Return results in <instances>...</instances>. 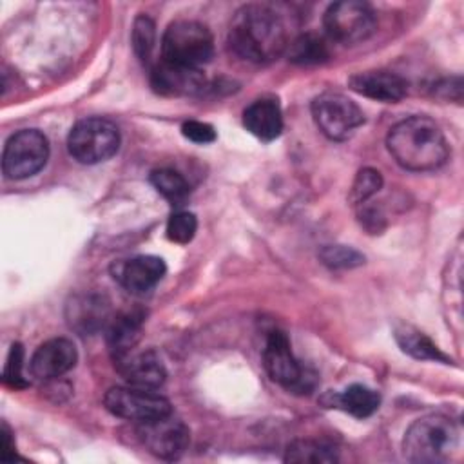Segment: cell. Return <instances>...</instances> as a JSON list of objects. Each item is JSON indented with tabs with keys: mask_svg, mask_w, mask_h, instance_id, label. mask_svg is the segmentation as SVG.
Instances as JSON below:
<instances>
[{
	"mask_svg": "<svg viewBox=\"0 0 464 464\" xmlns=\"http://www.w3.org/2000/svg\"><path fill=\"white\" fill-rule=\"evenodd\" d=\"M228 44L237 56L248 62H270L288 47L286 27L272 7L248 4L236 11L228 29Z\"/></svg>",
	"mask_w": 464,
	"mask_h": 464,
	"instance_id": "6da1fadb",
	"label": "cell"
},
{
	"mask_svg": "<svg viewBox=\"0 0 464 464\" xmlns=\"http://www.w3.org/2000/svg\"><path fill=\"white\" fill-rule=\"evenodd\" d=\"M386 145L393 160L406 170L424 172L442 167L450 145L442 129L428 116H411L388 132Z\"/></svg>",
	"mask_w": 464,
	"mask_h": 464,
	"instance_id": "7a4b0ae2",
	"label": "cell"
},
{
	"mask_svg": "<svg viewBox=\"0 0 464 464\" xmlns=\"http://www.w3.org/2000/svg\"><path fill=\"white\" fill-rule=\"evenodd\" d=\"M459 430L453 420L440 413L424 415L410 424L402 440L406 460L415 464L446 462L457 450Z\"/></svg>",
	"mask_w": 464,
	"mask_h": 464,
	"instance_id": "3957f363",
	"label": "cell"
},
{
	"mask_svg": "<svg viewBox=\"0 0 464 464\" xmlns=\"http://www.w3.org/2000/svg\"><path fill=\"white\" fill-rule=\"evenodd\" d=\"M161 54L169 63L199 69L214 54L212 33L201 22L176 20L163 33Z\"/></svg>",
	"mask_w": 464,
	"mask_h": 464,
	"instance_id": "277c9868",
	"label": "cell"
},
{
	"mask_svg": "<svg viewBox=\"0 0 464 464\" xmlns=\"http://www.w3.org/2000/svg\"><path fill=\"white\" fill-rule=\"evenodd\" d=\"M265 368L270 379L292 393L308 395L317 386V373L303 366L292 353L290 341L285 332H270L263 350Z\"/></svg>",
	"mask_w": 464,
	"mask_h": 464,
	"instance_id": "5b68a950",
	"label": "cell"
},
{
	"mask_svg": "<svg viewBox=\"0 0 464 464\" xmlns=\"http://www.w3.org/2000/svg\"><path fill=\"white\" fill-rule=\"evenodd\" d=\"M69 154L83 163L96 165L112 158L120 149V130L105 118H85L72 125L67 138Z\"/></svg>",
	"mask_w": 464,
	"mask_h": 464,
	"instance_id": "8992f818",
	"label": "cell"
},
{
	"mask_svg": "<svg viewBox=\"0 0 464 464\" xmlns=\"http://www.w3.org/2000/svg\"><path fill=\"white\" fill-rule=\"evenodd\" d=\"M323 25L332 40L344 45H353L373 34L377 27V14L366 2L343 0L326 9Z\"/></svg>",
	"mask_w": 464,
	"mask_h": 464,
	"instance_id": "52a82bcc",
	"label": "cell"
},
{
	"mask_svg": "<svg viewBox=\"0 0 464 464\" xmlns=\"http://www.w3.org/2000/svg\"><path fill=\"white\" fill-rule=\"evenodd\" d=\"M49 158V141L36 129L13 134L2 152V170L9 179H25L40 172Z\"/></svg>",
	"mask_w": 464,
	"mask_h": 464,
	"instance_id": "ba28073f",
	"label": "cell"
},
{
	"mask_svg": "<svg viewBox=\"0 0 464 464\" xmlns=\"http://www.w3.org/2000/svg\"><path fill=\"white\" fill-rule=\"evenodd\" d=\"M105 408L121 419L134 420L138 424L156 420L172 413L169 399L154 390L138 386H114L103 397Z\"/></svg>",
	"mask_w": 464,
	"mask_h": 464,
	"instance_id": "9c48e42d",
	"label": "cell"
},
{
	"mask_svg": "<svg viewBox=\"0 0 464 464\" xmlns=\"http://www.w3.org/2000/svg\"><path fill=\"white\" fill-rule=\"evenodd\" d=\"M312 116L319 130L335 141L350 138L364 123L361 107L341 92H323L312 102Z\"/></svg>",
	"mask_w": 464,
	"mask_h": 464,
	"instance_id": "30bf717a",
	"label": "cell"
},
{
	"mask_svg": "<svg viewBox=\"0 0 464 464\" xmlns=\"http://www.w3.org/2000/svg\"><path fill=\"white\" fill-rule=\"evenodd\" d=\"M138 437L143 446L156 457L174 460L183 455L188 446L190 431L185 422L178 420L170 415L141 422L138 426Z\"/></svg>",
	"mask_w": 464,
	"mask_h": 464,
	"instance_id": "8fae6325",
	"label": "cell"
},
{
	"mask_svg": "<svg viewBox=\"0 0 464 464\" xmlns=\"http://www.w3.org/2000/svg\"><path fill=\"white\" fill-rule=\"evenodd\" d=\"M76 359L78 353L74 343L65 337H54L36 348L29 361V370L33 377L51 381L67 373L76 364Z\"/></svg>",
	"mask_w": 464,
	"mask_h": 464,
	"instance_id": "7c38bea8",
	"label": "cell"
},
{
	"mask_svg": "<svg viewBox=\"0 0 464 464\" xmlns=\"http://www.w3.org/2000/svg\"><path fill=\"white\" fill-rule=\"evenodd\" d=\"M150 85L156 92L165 96H192L203 91L205 76L199 69L161 60L150 72Z\"/></svg>",
	"mask_w": 464,
	"mask_h": 464,
	"instance_id": "4fadbf2b",
	"label": "cell"
},
{
	"mask_svg": "<svg viewBox=\"0 0 464 464\" xmlns=\"http://www.w3.org/2000/svg\"><path fill=\"white\" fill-rule=\"evenodd\" d=\"M114 364L121 373V377L130 386H138V388L158 390L167 377L161 359L152 350H145V352L132 350L130 353L116 359Z\"/></svg>",
	"mask_w": 464,
	"mask_h": 464,
	"instance_id": "5bb4252c",
	"label": "cell"
},
{
	"mask_svg": "<svg viewBox=\"0 0 464 464\" xmlns=\"http://www.w3.org/2000/svg\"><path fill=\"white\" fill-rule=\"evenodd\" d=\"M167 266L165 261L158 256H136L120 265L114 277L121 283V286L134 294L143 295L149 294L165 276Z\"/></svg>",
	"mask_w": 464,
	"mask_h": 464,
	"instance_id": "9a60e30c",
	"label": "cell"
},
{
	"mask_svg": "<svg viewBox=\"0 0 464 464\" xmlns=\"http://www.w3.org/2000/svg\"><path fill=\"white\" fill-rule=\"evenodd\" d=\"M67 323L78 334H94L111 323V306L103 295L80 294L67 304Z\"/></svg>",
	"mask_w": 464,
	"mask_h": 464,
	"instance_id": "2e32d148",
	"label": "cell"
},
{
	"mask_svg": "<svg viewBox=\"0 0 464 464\" xmlns=\"http://www.w3.org/2000/svg\"><path fill=\"white\" fill-rule=\"evenodd\" d=\"M350 87L372 100L393 103L406 96L408 82L390 71H364L350 78Z\"/></svg>",
	"mask_w": 464,
	"mask_h": 464,
	"instance_id": "e0dca14e",
	"label": "cell"
},
{
	"mask_svg": "<svg viewBox=\"0 0 464 464\" xmlns=\"http://www.w3.org/2000/svg\"><path fill=\"white\" fill-rule=\"evenodd\" d=\"M243 123L248 132L263 141L276 140L283 130L281 107L272 98H261L250 103L243 112Z\"/></svg>",
	"mask_w": 464,
	"mask_h": 464,
	"instance_id": "ac0fdd59",
	"label": "cell"
},
{
	"mask_svg": "<svg viewBox=\"0 0 464 464\" xmlns=\"http://www.w3.org/2000/svg\"><path fill=\"white\" fill-rule=\"evenodd\" d=\"M141 315L136 312L120 314L107 324V346L112 361L130 353L141 337Z\"/></svg>",
	"mask_w": 464,
	"mask_h": 464,
	"instance_id": "d6986e66",
	"label": "cell"
},
{
	"mask_svg": "<svg viewBox=\"0 0 464 464\" xmlns=\"http://www.w3.org/2000/svg\"><path fill=\"white\" fill-rule=\"evenodd\" d=\"M328 397V406L341 408L343 411L359 419L373 415L381 404V395L364 384H352L344 392L330 393Z\"/></svg>",
	"mask_w": 464,
	"mask_h": 464,
	"instance_id": "ffe728a7",
	"label": "cell"
},
{
	"mask_svg": "<svg viewBox=\"0 0 464 464\" xmlns=\"http://www.w3.org/2000/svg\"><path fill=\"white\" fill-rule=\"evenodd\" d=\"M395 341L404 353H408L415 359L442 361V362L450 361L426 334H422L419 328H415L411 324L395 326Z\"/></svg>",
	"mask_w": 464,
	"mask_h": 464,
	"instance_id": "44dd1931",
	"label": "cell"
},
{
	"mask_svg": "<svg viewBox=\"0 0 464 464\" xmlns=\"http://www.w3.org/2000/svg\"><path fill=\"white\" fill-rule=\"evenodd\" d=\"M286 462H337L339 455L335 446L324 440L314 439H297L286 446L285 453Z\"/></svg>",
	"mask_w": 464,
	"mask_h": 464,
	"instance_id": "7402d4cb",
	"label": "cell"
},
{
	"mask_svg": "<svg viewBox=\"0 0 464 464\" xmlns=\"http://www.w3.org/2000/svg\"><path fill=\"white\" fill-rule=\"evenodd\" d=\"M288 60L299 65H310V63H321L330 56L326 42L314 33H304L297 36L292 44L286 47Z\"/></svg>",
	"mask_w": 464,
	"mask_h": 464,
	"instance_id": "603a6c76",
	"label": "cell"
},
{
	"mask_svg": "<svg viewBox=\"0 0 464 464\" xmlns=\"http://www.w3.org/2000/svg\"><path fill=\"white\" fill-rule=\"evenodd\" d=\"M150 183L167 201H170V205H176V207L183 205L187 201V198L190 196V187H188L187 179L172 169L152 170Z\"/></svg>",
	"mask_w": 464,
	"mask_h": 464,
	"instance_id": "cb8c5ba5",
	"label": "cell"
},
{
	"mask_svg": "<svg viewBox=\"0 0 464 464\" xmlns=\"http://www.w3.org/2000/svg\"><path fill=\"white\" fill-rule=\"evenodd\" d=\"M319 259L330 268H355L364 263L361 252L344 245H324L319 250Z\"/></svg>",
	"mask_w": 464,
	"mask_h": 464,
	"instance_id": "d4e9b609",
	"label": "cell"
},
{
	"mask_svg": "<svg viewBox=\"0 0 464 464\" xmlns=\"http://www.w3.org/2000/svg\"><path fill=\"white\" fill-rule=\"evenodd\" d=\"M132 47L134 53L138 54L140 60L147 62L156 42V31H154V22L147 14H140L134 20L132 25Z\"/></svg>",
	"mask_w": 464,
	"mask_h": 464,
	"instance_id": "484cf974",
	"label": "cell"
},
{
	"mask_svg": "<svg viewBox=\"0 0 464 464\" xmlns=\"http://www.w3.org/2000/svg\"><path fill=\"white\" fill-rule=\"evenodd\" d=\"M382 187V176L379 170L375 169H362L357 172L353 185H352V192H350V201L353 205H361L366 203L373 194L379 192V188Z\"/></svg>",
	"mask_w": 464,
	"mask_h": 464,
	"instance_id": "4316f807",
	"label": "cell"
},
{
	"mask_svg": "<svg viewBox=\"0 0 464 464\" xmlns=\"http://www.w3.org/2000/svg\"><path fill=\"white\" fill-rule=\"evenodd\" d=\"M196 230H198V219L192 212H185V210L174 212L167 221V237L179 245L192 241V237L196 236Z\"/></svg>",
	"mask_w": 464,
	"mask_h": 464,
	"instance_id": "83f0119b",
	"label": "cell"
},
{
	"mask_svg": "<svg viewBox=\"0 0 464 464\" xmlns=\"http://www.w3.org/2000/svg\"><path fill=\"white\" fill-rule=\"evenodd\" d=\"M4 382L11 388H25L29 382L24 377V348L20 343H14L7 353L4 366Z\"/></svg>",
	"mask_w": 464,
	"mask_h": 464,
	"instance_id": "f1b7e54d",
	"label": "cell"
},
{
	"mask_svg": "<svg viewBox=\"0 0 464 464\" xmlns=\"http://www.w3.org/2000/svg\"><path fill=\"white\" fill-rule=\"evenodd\" d=\"M181 132L187 140L194 143H212L216 140V130L210 123L198 121V120H188L181 125Z\"/></svg>",
	"mask_w": 464,
	"mask_h": 464,
	"instance_id": "f546056e",
	"label": "cell"
},
{
	"mask_svg": "<svg viewBox=\"0 0 464 464\" xmlns=\"http://www.w3.org/2000/svg\"><path fill=\"white\" fill-rule=\"evenodd\" d=\"M0 435H2V460H13L16 457V453H14V440L11 437V430H9V426L5 422H2Z\"/></svg>",
	"mask_w": 464,
	"mask_h": 464,
	"instance_id": "4dcf8cb0",
	"label": "cell"
}]
</instances>
